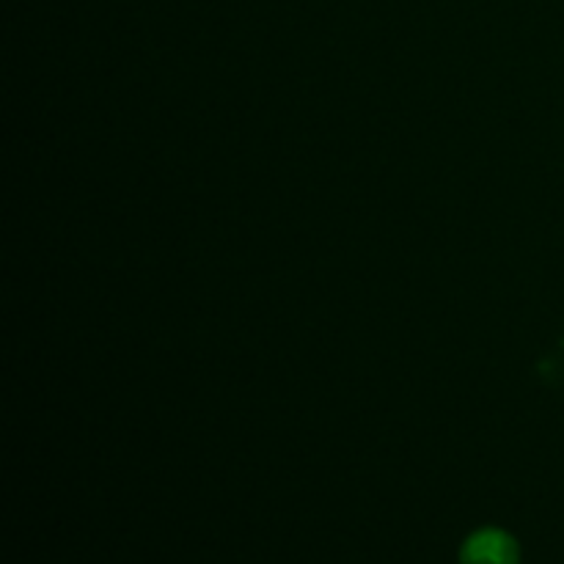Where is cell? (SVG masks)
I'll list each match as a JSON object with an SVG mask.
<instances>
[{"mask_svg":"<svg viewBox=\"0 0 564 564\" xmlns=\"http://www.w3.org/2000/svg\"><path fill=\"white\" fill-rule=\"evenodd\" d=\"M463 564H518V545L501 529H482L471 534L460 551Z\"/></svg>","mask_w":564,"mask_h":564,"instance_id":"obj_1","label":"cell"}]
</instances>
